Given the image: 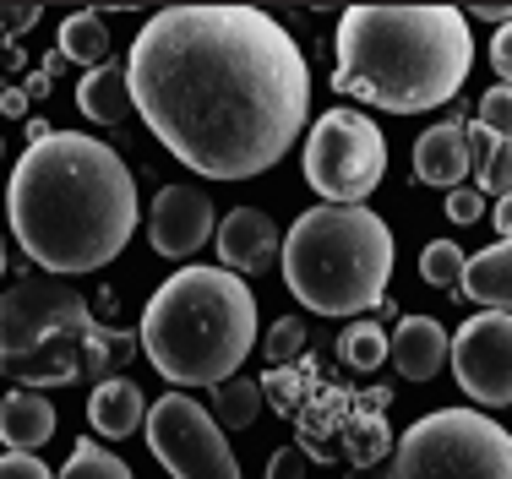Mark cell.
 <instances>
[{
    "label": "cell",
    "instance_id": "obj_28",
    "mask_svg": "<svg viewBox=\"0 0 512 479\" xmlns=\"http://www.w3.org/2000/svg\"><path fill=\"white\" fill-rule=\"evenodd\" d=\"M0 479H55V469L33 452H0Z\"/></svg>",
    "mask_w": 512,
    "mask_h": 479
},
{
    "label": "cell",
    "instance_id": "obj_9",
    "mask_svg": "<svg viewBox=\"0 0 512 479\" xmlns=\"http://www.w3.org/2000/svg\"><path fill=\"white\" fill-rule=\"evenodd\" d=\"M142 431H148V447L169 479H240V458L229 447V436L186 392H169V398L148 403Z\"/></svg>",
    "mask_w": 512,
    "mask_h": 479
},
{
    "label": "cell",
    "instance_id": "obj_27",
    "mask_svg": "<svg viewBox=\"0 0 512 479\" xmlns=\"http://www.w3.org/2000/svg\"><path fill=\"white\" fill-rule=\"evenodd\" d=\"M480 196H512V142L496 147V158H491V169L480 175V186H474Z\"/></svg>",
    "mask_w": 512,
    "mask_h": 479
},
{
    "label": "cell",
    "instance_id": "obj_33",
    "mask_svg": "<svg viewBox=\"0 0 512 479\" xmlns=\"http://www.w3.org/2000/svg\"><path fill=\"white\" fill-rule=\"evenodd\" d=\"M491 224L502 229V240H512V196H496V213H491Z\"/></svg>",
    "mask_w": 512,
    "mask_h": 479
},
{
    "label": "cell",
    "instance_id": "obj_23",
    "mask_svg": "<svg viewBox=\"0 0 512 479\" xmlns=\"http://www.w3.org/2000/svg\"><path fill=\"white\" fill-rule=\"evenodd\" d=\"M463 267H469V256H463L453 240H431L420 251V278H425V284H436V289H458L463 284Z\"/></svg>",
    "mask_w": 512,
    "mask_h": 479
},
{
    "label": "cell",
    "instance_id": "obj_16",
    "mask_svg": "<svg viewBox=\"0 0 512 479\" xmlns=\"http://www.w3.org/2000/svg\"><path fill=\"white\" fill-rule=\"evenodd\" d=\"M55 403L44 398V392H6L0 398V441H6L11 452H39L50 447L55 436Z\"/></svg>",
    "mask_w": 512,
    "mask_h": 479
},
{
    "label": "cell",
    "instance_id": "obj_24",
    "mask_svg": "<svg viewBox=\"0 0 512 479\" xmlns=\"http://www.w3.org/2000/svg\"><path fill=\"white\" fill-rule=\"evenodd\" d=\"M306 322H300V316H278L273 327H267V360L273 365H289V360H300V354H306Z\"/></svg>",
    "mask_w": 512,
    "mask_h": 479
},
{
    "label": "cell",
    "instance_id": "obj_25",
    "mask_svg": "<svg viewBox=\"0 0 512 479\" xmlns=\"http://www.w3.org/2000/svg\"><path fill=\"white\" fill-rule=\"evenodd\" d=\"M480 126L496 131L502 142H512V88H507V82L485 88V98H480Z\"/></svg>",
    "mask_w": 512,
    "mask_h": 479
},
{
    "label": "cell",
    "instance_id": "obj_12",
    "mask_svg": "<svg viewBox=\"0 0 512 479\" xmlns=\"http://www.w3.org/2000/svg\"><path fill=\"white\" fill-rule=\"evenodd\" d=\"M213 235H218V262L235 278L240 273H267V267L278 262V224L262 207H235Z\"/></svg>",
    "mask_w": 512,
    "mask_h": 479
},
{
    "label": "cell",
    "instance_id": "obj_8",
    "mask_svg": "<svg viewBox=\"0 0 512 479\" xmlns=\"http://www.w3.org/2000/svg\"><path fill=\"white\" fill-rule=\"evenodd\" d=\"M387 175V137L360 109H327L306 131V186L322 207H365Z\"/></svg>",
    "mask_w": 512,
    "mask_h": 479
},
{
    "label": "cell",
    "instance_id": "obj_13",
    "mask_svg": "<svg viewBox=\"0 0 512 479\" xmlns=\"http://www.w3.org/2000/svg\"><path fill=\"white\" fill-rule=\"evenodd\" d=\"M447 349H453V338L436 316H404L387 338V360L404 382H436L447 365Z\"/></svg>",
    "mask_w": 512,
    "mask_h": 479
},
{
    "label": "cell",
    "instance_id": "obj_1",
    "mask_svg": "<svg viewBox=\"0 0 512 479\" xmlns=\"http://www.w3.org/2000/svg\"><path fill=\"white\" fill-rule=\"evenodd\" d=\"M131 109L202 180L267 175L306 131L311 66L256 6H169L126 60Z\"/></svg>",
    "mask_w": 512,
    "mask_h": 479
},
{
    "label": "cell",
    "instance_id": "obj_7",
    "mask_svg": "<svg viewBox=\"0 0 512 479\" xmlns=\"http://www.w3.org/2000/svg\"><path fill=\"white\" fill-rule=\"evenodd\" d=\"M387 479H512V431L480 409H436L404 431Z\"/></svg>",
    "mask_w": 512,
    "mask_h": 479
},
{
    "label": "cell",
    "instance_id": "obj_31",
    "mask_svg": "<svg viewBox=\"0 0 512 479\" xmlns=\"http://www.w3.org/2000/svg\"><path fill=\"white\" fill-rule=\"evenodd\" d=\"M491 66H496V77L512 88V22H507V28H496V39H491Z\"/></svg>",
    "mask_w": 512,
    "mask_h": 479
},
{
    "label": "cell",
    "instance_id": "obj_4",
    "mask_svg": "<svg viewBox=\"0 0 512 479\" xmlns=\"http://www.w3.org/2000/svg\"><path fill=\"white\" fill-rule=\"evenodd\" d=\"M137 343L164 382L213 392L256 343V294L224 267H180L153 289Z\"/></svg>",
    "mask_w": 512,
    "mask_h": 479
},
{
    "label": "cell",
    "instance_id": "obj_15",
    "mask_svg": "<svg viewBox=\"0 0 512 479\" xmlns=\"http://www.w3.org/2000/svg\"><path fill=\"white\" fill-rule=\"evenodd\" d=\"M463 175H469V142H463V126L420 131V142H414V180H420V186L458 191Z\"/></svg>",
    "mask_w": 512,
    "mask_h": 479
},
{
    "label": "cell",
    "instance_id": "obj_10",
    "mask_svg": "<svg viewBox=\"0 0 512 479\" xmlns=\"http://www.w3.org/2000/svg\"><path fill=\"white\" fill-rule=\"evenodd\" d=\"M447 365H453L458 387L480 409H507L512 403V316H502V311L469 316L453 333Z\"/></svg>",
    "mask_w": 512,
    "mask_h": 479
},
{
    "label": "cell",
    "instance_id": "obj_19",
    "mask_svg": "<svg viewBox=\"0 0 512 479\" xmlns=\"http://www.w3.org/2000/svg\"><path fill=\"white\" fill-rule=\"evenodd\" d=\"M60 60H77L82 71H99L109 60V28L99 11H71L60 22Z\"/></svg>",
    "mask_w": 512,
    "mask_h": 479
},
{
    "label": "cell",
    "instance_id": "obj_26",
    "mask_svg": "<svg viewBox=\"0 0 512 479\" xmlns=\"http://www.w3.org/2000/svg\"><path fill=\"white\" fill-rule=\"evenodd\" d=\"M463 142H469V175L480 180L485 169H491V158H496V147H502V137H496V131H485L480 120H474V126H463Z\"/></svg>",
    "mask_w": 512,
    "mask_h": 479
},
{
    "label": "cell",
    "instance_id": "obj_36",
    "mask_svg": "<svg viewBox=\"0 0 512 479\" xmlns=\"http://www.w3.org/2000/svg\"><path fill=\"white\" fill-rule=\"evenodd\" d=\"M0 273H6V240H0Z\"/></svg>",
    "mask_w": 512,
    "mask_h": 479
},
{
    "label": "cell",
    "instance_id": "obj_37",
    "mask_svg": "<svg viewBox=\"0 0 512 479\" xmlns=\"http://www.w3.org/2000/svg\"><path fill=\"white\" fill-rule=\"evenodd\" d=\"M0 60H6V33H0Z\"/></svg>",
    "mask_w": 512,
    "mask_h": 479
},
{
    "label": "cell",
    "instance_id": "obj_30",
    "mask_svg": "<svg viewBox=\"0 0 512 479\" xmlns=\"http://www.w3.org/2000/svg\"><path fill=\"white\" fill-rule=\"evenodd\" d=\"M267 479H306V452L300 447H278L267 458Z\"/></svg>",
    "mask_w": 512,
    "mask_h": 479
},
{
    "label": "cell",
    "instance_id": "obj_14",
    "mask_svg": "<svg viewBox=\"0 0 512 479\" xmlns=\"http://www.w3.org/2000/svg\"><path fill=\"white\" fill-rule=\"evenodd\" d=\"M88 420L104 441H126L131 431L148 425V398H142V387L131 376H104L88 398Z\"/></svg>",
    "mask_w": 512,
    "mask_h": 479
},
{
    "label": "cell",
    "instance_id": "obj_17",
    "mask_svg": "<svg viewBox=\"0 0 512 479\" xmlns=\"http://www.w3.org/2000/svg\"><path fill=\"white\" fill-rule=\"evenodd\" d=\"M458 289L469 294V300H480L485 311L512 316V240H496V245H485L480 256H469Z\"/></svg>",
    "mask_w": 512,
    "mask_h": 479
},
{
    "label": "cell",
    "instance_id": "obj_22",
    "mask_svg": "<svg viewBox=\"0 0 512 479\" xmlns=\"http://www.w3.org/2000/svg\"><path fill=\"white\" fill-rule=\"evenodd\" d=\"M55 479H137L131 474V463H120L109 447H93V441H77L66 458V469H60Z\"/></svg>",
    "mask_w": 512,
    "mask_h": 479
},
{
    "label": "cell",
    "instance_id": "obj_38",
    "mask_svg": "<svg viewBox=\"0 0 512 479\" xmlns=\"http://www.w3.org/2000/svg\"><path fill=\"white\" fill-rule=\"evenodd\" d=\"M0 158H6V142H0Z\"/></svg>",
    "mask_w": 512,
    "mask_h": 479
},
{
    "label": "cell",
    "instance_id": "obj_11",
    "mask_svg": "<svg viewBox=\"0 0 512 479\" xmlns=\"http://www.w3.org/2000/svg\"><path fill=\"white\" fill-rule=\"evenodd\" d=\"M213 202L202 186H164L153 196L148 213V240L158 256H197L213 240Z\"/></svg>",
    "mask_w": 512,
    "mask_h": 479
},
{
    "label": "cell",
    "instance_id": "obj_5",
    "mask_svg": "<svg viewBox=\"0 0 512 479\" xmlns=\"http://www.w3.org/2000/svg\"><path fill=\"white\" fill-rule=\"evenodd\" d=\"M398 240L371 207H311L278 245L284 284L316 316H360L393 284Z\"/></svg>",
    "mask_w": 512,
    "mask_h": 479
},
{
    "label": "cell",
    "instance_id": "obj_29",
    "mask_svg": "<svg viewBox=\"0 0 512 479\" xmlns=\"http://www.w3.org/2000/svg\"><path fill=\"white\" fill-rule=\"evenodd\" d=\"M447 218H453V224H480V218H485V196L474 186L447 191Z\"/></svg>",
    "mask_w": 512,
    "mask_h": 479
},
{
    "label": "cell",
    "instance_id": "obj_3",
    "mask_svg": "<svg viewBox=\"0 0 512 479\" xmlns=\"http://www.w3.org/2000/svg\"><path fill=\"white\" fill-rule=\"evenodd\" d=\"M333 88L360 104L425 115L469 82L474 39L458 6H349L333 39Z\"/></svg>",
    "mask_w": 512,
    "mask_h": 479
},
{
    "label": "cell",
    "instance_id": "obj_20",
    "mask_svg": "<svg viewBox=\"0 0 512 479\" xmlns=\"http://www.w3.org/2000/svg\"><path fill=\"white\" fill-rule=\"evenodd\" d=\"M256 414H262V382L229 376V382L213 387V420H218V431H246Z\"/></svg>",
    "mask_w": 512,
    "mask_h": 479
},
{
    "label": "cell",
    "instance_id": "obj_32",
    "mask_svg": "<svg viewBox=\"0 0 512 479\" xmlns=\"http://www.w3.org/2000/svg\"><path fill=\"white\" fill-rule=\"evenodd\" d=\"M39 22V6H0V33L6 28H33Z\"/></svg>",
    "mask_w": 512,
    "mask_h": 479
},
{
    "label": "cell",
    "instance_id": "obj_18",
    "mask_svg": "<svg viewBox=\"0 0 512 479\" xmlns=\"http://www.w3.org/2000/svg\"><path fill=\"white\" fill-rule=\"evenodd\" d=\"M77 109L93 120V126H120L131 115V88H126V66L104 60L99 71L77 82Z\"/></svg>",
    "mask_w": 512,
    "mask_h": 479
},
{
    "label": "cell",
    "instance_id": "obj_2",
    "mask_svg": "<svg viewBox=\"0 0 512 479\" xmlns=\"http://www.w3.org/2000/svg\"><path fill=\"white\" fill-rule=\"evenodd\" d=\"M17 245L55 278L99 273L137 235V175L109 142L82 131H39L6 186Z\"/></svg>",
    "mask_w": 512,
    "mask_h": 479
},
{
    "label": "cell",
    "instance_id": "obj_35",
    "mask_svg": "<svg viewBox=\"0 0 512 479\" xmlns=\"http://www.w3.org/2000/svg\"><path fill=\"white\" fill-rule=\"evenodd\" d=\"M344 479H387V469H360V474H344Z\"/></svg>",
    "mask_w": 512,
    "mask_h": 479
},
{
    "label": "cell",
    "instance_id": "obj_6",
    "mask_svg": "<svg viewBox=\"0 0 512 479\" xmlns=\"http://www.w3.org/2000/svg\"><path fill=\"white\" fill-rule=\"evenodd\" d=\"M99 316L60 278H17L0 294V376L22 392L71 387L88 376V343L99 338Z\"/></svg>",
    "mask_w": 512,
    "mask_h": 479
},
{
    "label": "cell",
    "instance_id": "obj_21",
    "mask_svg": "<svg viewBox=\"0 0 512 479\" xmlns=\"http://www.w3.org/2000/svg\"><path fill=\"white\" fill-rule=\"evenodd\" d=\"M338 360H344L349 371H382L387 365V333L376 322L344 327V338H338Z\"/></svg>",
    "mask_w": 512,
    "mask_h": 479
},
{
    "label": "cell",
    "instance_id": "obj_34",
    "mask_svg": "<svg viewBox=\"0 0 512 479\" xmlns=\"http://www.w3.org/2000/svg\"><path fill=\"white\" fill-rule=\"evenodd\" d=\"M474 17H480V22H496V28H507V22H512V6H474Z\"/></svg>",
    "mask_w": 512,
    "mask_h": 479
}]
</instances>
